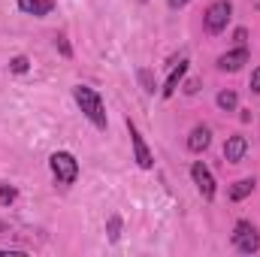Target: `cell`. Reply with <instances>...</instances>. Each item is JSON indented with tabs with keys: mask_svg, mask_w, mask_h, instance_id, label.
Returning a JSON list of instances; mask_svg holds the SVG:
<instances>
[{
	"mask_svg": "<svg viewBox=\"0 0 260 257\" xmlns=\"http://www.w3.org/2000/svg\"><path fill=\"white\" fill-rule=\"evenodd\" d=\"M73 97H76V103H79L82 115H85L94 127L106 130V124H109V118H106V106H103V100H100V94H97L94 88H88V85H76Z\"/></svg>",
	"mask_w": 260,
	"mask_h": 257,
	"instance_id": "6da1fadb",
	"label": "cell"
},
{
	"mask_svg": "<svg viewBox=\"0 0 260 257\" xmlns=\"http://www.w3.org/2000/svg\"><path fill=\"white\" fill-rule=\"evenodd\" d=\"M49 167H52V176L61 182V185H73L79 179V160L70 154V151H55L49 157Z\"/></svg>",
	"mask_w": 260,
	"mask_h": 257,
	"instance_id": "7a4b0ae2",
	"label": "cell"
},
{
	"mask_svg": "<svg viewBox=\"0 0 260 257\" xmlns=\"http://www.w3.org/2000/svg\"><path fill=\"white\" fill-rule=\"evenodd\" d=\"M230 15H233V3H230V0H215V3L206 9V15H203V27H206L209 34H221V30L227 27Z\"/></svg>",
	"mask_w": 260,
	"mask_h": 257,
	"instance_id": "3957f363",
	"label": "cell"
},
{
	"mask_svg": "<svg viewBox=\"0 0 260 257\" xmlns=\"http://www.w3.org/2000/svg\"><path fill=\"white\" fill-rule=\"evenodd\" d=\"M233 245H236L242 254H254V251L260 248L257 227H254L251 221H239V224L233 227Z\"/></svg>",
	"mask_w": 260,
	"mask_h": 257,
	"instance_id": "277c9868",
	"label": "cell"
},
{
	"mask_svg": "<svg viewBox=\"0 0 260 257\" xmlns=\"http://www.w3.org/2000/svg\"><path fill=\"white\" fill-rule=\"evenodd\" d=\"M127 130H130V142H133V157H136V164H139L142 170H151V167H154V157H151V151H148L142 133L136 130L133 121H127Z\"/></svg>",
	"mask_w": 260,
	"mask_h": 257,
	"instance_id": "5b68a950",
	"label": "cell"
},
{
	"mask_svg": "<svg viewBox=\"0 0 260 257\" xmlns=\"http://www.w3.org/2000/svg\"><path fill=\"white\" fill-rule=\"evenodd\" d=\"M191 179H194L197 191L203 194V200H212L215 197V179H212V173H209L206 164H194L191 167Z\"/></svg>",
	"mask_w": 260,
	"mask_h": 257,
	"instance_id": "8992f818",
	"label": "cell"
},
{
	"mask_svg": "<svg viewBox=\"0 0 260 257\" xmlns=\"http://www.w3.org/2000/svg\"><path fill=\"white\" fill-rule=\"evenodd\" d=\"M242 64H248V49L245 46H239V49L218 58V70H224V73H236V70H242Z\"/></svg>",
	"mask_w": 260,
	"mask_h": 257,
	"instance_id": "52a82bcc",
	"label": "cell"
},
{
	"mask_svg": "<svg viewBox=\"0 0 260 257\" xmlns=\"http://www.w3.org/2000/svg\"><path fill=\"white\" fill-rule=\"evenodd\" d=\"M245 151H248V139L239 136V133L224 142V160H227V164H239V160L245 157Z\"/></svg>",
	"mask_w": 260,
	"mask_h": 257,
	"instance_id": "ba28073f",
	"label": "cell"
},
{
	"mask_svg": "<svg viewBox=\"0 0 260 257\" xmlns=\"http://www.w3.org/2000/svg\"><path fill=\"white\" fill-rule=\"evenodd\" d=\"M209 142H212V130L206 127V124H197L191 133H188V148L200 154V151H206L209 148Z\"/></svg>",
	"mask_w": 260,
	"mask_h": 257,
	"instance_id": "9c48e42d",
	"label": "cell"
},
{
	"mask_svg": "<svg viewBox=\"0 0 260 257\" xmlns=\"http://www.w3.org/2000/svg\"><path fill=\"white\" fill-rule=\"evenodd\" d=\"M18 9L27 12V15L43 18V15H49V12L55 9V0H18Z\"/></svg>",
	"mask_w": 260,
	"mask_h": 257,
	"instance_id": "30bf717a",
	"label": "cell"
},
{
	"mask_svg": "<svg viewBox=\"0 0 260 257\" xmlns=\"http://www.w3.org/2000/svg\"><path fill=\"white\" fill-rule=\"evenodd\" d=\"M254 185H257L254 179H239V182H233V185H230V200H233V203H239V200L251 197Z\"/></svg>",
	"mask_w": 260,
	"mask_h": 257,
	"instance_id": "8fae6325",
	"label": "cell"
},
{
	"mask_svg": "<svg viewBox=\"0 0 260 257\" xmlns=\"http://www.w3.org/2000/svg\"><path fill=\"white\" fill-rule=\"evenodd\" d=\"M185 70H188L185 61H179V67H173V73H170V79H167V85H164V97H173V94H176V88H179V82H182Z\"/></svg>",
	"mask_w": 260,
	"mask_h": 257,
	"instance_id": "7c38bea8",
	"label": "cell"
},
{
	"mask_svg": "<svg viewBox=\"0 0 260 257\" xmlns=\"http://www.w3.org/2000/svg\"><path fill=\"white\" fill-rule=\"evenodd\" d=\"M136 79H139V85H142V91H145V94H154V91H157L154 73H151L148 67H139V70H136Z\"/></svg>",
	"mask_w": 260,
	"mask_h": 257,
	"instance_id": "4fadbf2b",
	"label": "cell"
},
{
	"mask_svg": "<svg viewBox=\"0 0 260 257\" xmlns=\"http://www.w3.org/2000/svg\"><path fill=\"white\" fill-rule=\"evenodd\" d=\"M236 103H239L236 91H221V94H218V106H221L224 112H233V109H236Z\"/></svg>",
	"mask_w": 260,
	"mask_h": 257,
	"instance_id": "5bb4252c",
	"label": "cell"
},
{
	"mask_svg": "<svg viewBox=\"0 0 260 257\" xmlns=\"http://www.w3.org/2000/svg\"><path fill=\"white\" fill-rule=\"evenodd\" d=\"M106 233H109V239H112V242H118V236H121V218H118V215H112V218H109Z\"/></svg>",
	"mask_w": 260,
	"mask_h": 257,
	"instance_id": "9a60e30c",
	"label": "cell"
},
{
	"mask_svg": "<svg viewBox=\"0 0 260 257\" xmlns=\"http://www.w3.org/2000/svg\"><path fill=\"white\" fill-rule=\"evenodd\" d=\"M55 46H58V52H61L64 58H73V49H70V43H67L64 34H58V37H55Z\"/></svg>",
	"mask_w": 260,
	"mask_h": 257,
	"instance_id": "2e32d148",
	"label": "cell"
},
{
	"mask_svg": "<svg viewBox=\"0 0 260 257\" xmlns=\"http://www.w3.org/2000/svg\"><path fill=\"white\" fill-rule=\"evenodd\" d=\"M9 67H12V73H27L30 61H27L24 55H18V58H12V61H9Z\"/></svg>",
	"mask_w": 260,
	"mask_h": 257,
	"instance_id": "e0dca14e",
	"label": "cell"
},
{
	"mask_svg": "<svg viewBox=\"0 0 260 257\" xmlns=\"http://www.w3.org/2000/svg\"><path fill=\"white\" fill-rule=\"evenodd\" d=\"M12 200H15V188L0 185V203H12Z\"/></svg>",
	"mask_w": 260,
	"mask_h": 257,
	"instance_id": "ac0fdd59",
	"label": "cell"
},
{
	"mask_svg": "<svg viewBox=\"0 0 260 257\" xmlns=\"http://www.w3.org/2000/svg\"><path fill=\"white\" fill-rule=\"evenodd\" d=\"M251 91H254V94H260V67L251 73Z\"/></svg>",
	"mask_w": 260,
	"mask_h": 257,
	"instance_id": "d6986e66",
	"label": "cell"
},
{
	"mask_svg": "<svg viewBox=\"0 0 260 257\" xmlns=\"http://www.w3.org/2000/svg\"><path fill=\"white\" fill-rule=\"evenodd\" d=\"M185 91H188V94H197V91H200V82H197V79L185 82Z\"/></svg>",
	"mask_w": 260,
	"mask_h": 257,
	"instance_id": "ffe728a7",
	"label": "cell"
},
{
	"mask_svg": "<svg viewBox=\"0 0 260 257\" xmlns=\"http://www.w3.org/2000/svg\"><path fill=\"white\" fill-rule=\"evenodd\" d=\"M167 3H170V9H182V6H185L188 0H167Z\"/></svg>",
	"mask_w": 260,
	"mask_h": 257,
	"instance_id": "44dd1931",
	"label": "cell"
}]
</instances>
